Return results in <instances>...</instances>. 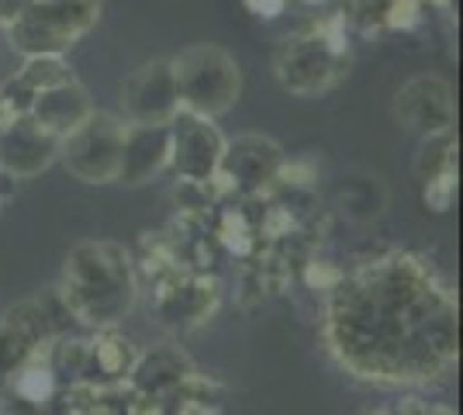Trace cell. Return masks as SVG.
I'll list each match as a JSON object with an SVG mask.
<instances>
[{"instance_id":"obj_1","label":"cell","mask_w":463,"mask_h":415,"mask_svg":"<svg viewBox=\"0 0 463 415\" xmlns=\"http://www.w3.org/2000/svg\"><path fill=\"white\" fill-rule=\"evenodd\" d=\"M326 336L356 377L422 384L457 360V301L415 259L391 257L335 280Z\"/></svg>"},{"instance_id":"obj_2","label":"cell","mask_w":463,"mask_h":415,"mask_svg":"<svg viewBox=\"0 0 463 415\" xmlns=\"http://www.w3.org/2000/svg\"><path fill=\"white\" fill-rule=\"evenodd\" d=\"M62 305L73 318L97 329H108L128 316L136 305V274L128 253L115 242H80L66 257Z\"/></svg>"},{"instance_id":"obj_3","label":"cell","mask_w":463,"mask_h":415,"mask_svg":"<svg viewBox=\"0 0 463 415\" xmlns=\"http://www.w3.org/2000/svg\"><path fill=\"white\" fill-rule=\"evenodd\" d=\"M100 18V0H28L11 24V45L21 56H62Z\"/></svg>"},{"instance_id":"obj_4","label":"cell","mask_w":463,"mask_h":415,"mask_svg":"<svg viewBox=\"0 0 463 415\" xmlns=\"http://www.w3.org/2000/svg\"><path fill=\"white\" fill-rule=\"evenodd\" d=\"M343 24L346 21L339 14V18L315 24L311 32L284 39V45L277 49V80L290 94L308 98L339 83L343 66H346V45H343L346 39L339 35Z\"/></svg>"},{"instance_id":"obj_5","label":"cell","mask_w":463,"mask_h":415,"mask_svg":"<svg viewBox=\"0 0 463 415\" xmlns=\"http://www.w3.org/2000/svg\"><path fill=\"white\" fill-rule=\"evenodd\" d=\"M170 62H174L180 111L218 118L239 100L242 73H239L235 56H229L222 45H194Z\"/></svg>"},{"instance_id":"obj_6","label":"cell","mask_w":463,"mask_h":415,"mask_svg":"<svg viewBox=\"0 0 463 415\" xmlns=\"http://www.w3.org/2000/svg\"><path fill=\"white\" fill-rule=\"evenodd\" d=\"M121 142H125V121L104 111H90L62 138L59 156L66 170L83 184H111L118 177Z\"/></svg>"},{"instance_id":"obj_7","label":"cell","mask_w":463,"mask_h":415,"mask_svg":"<svg viewBox=\"0 0 463 415\" xmlns=\"http://www.w3.org/2000/svg\"><path fill=\"white\" fill-rule=\"evenodd\" d=\"M225 153V138L212 125L191 111H176L170 121V166L187 184H212Z\"/></svg>"},{"instance_id":"obj_8","label":"cell","mask_w":463,"mask_h":415,"mask_svg":"<svg viewBox=\"0 0 463 415\" xmlns=\"http://www.w3.org/2000/svg\"><path fill=\"white\" fill-rule=\"evenodd\" d=\"M280 166H284V159H280L277 142L263 136H239L235 142H225L214 180H222L225 191L256 194L270 180L280 177Z\"/></svg>"},{"instance_id":"obj_9","label":"cell","mask_w":463,"mask_h":415,"mask_svg":"<svg viewBox=\"0 0 463 415\" xmlns=\"http://www.w3.org/2000/svg\"><path fill=\"white\" fill-rule=\"evenodd\" d=\"M62 138L42 128L32 115H14L0 125V174L7 177H35L59 156Z\"/></svg>"},{"instance_id":"obj_10","label":"cell","mask_w":463,"mask_h":415,"mask_svg":"<svg viewBox=\"0 0 463 415\" xmlns=\"http://www.w3.org/2000/svg\"><path fill=\"white\" fill-rule=\"evenodd\" d=\"M125 115L136 125H170L180 111L174 62L153 60L125 80Z\"/></svg>"},{"instance_id":"obj_11","label":"cell","mask_w":463,"mask_h":415,"mask_svg":"<svg viewBox=\"0 0 463 415\" xmlns=\"http://www.w3.org/2000/svg\"><path fill=\"white\" fill-rule=\"evenodd\" d=\"M394 115L408 132L419 136H439L453 128L457 108H453V90L443 77H415L394 98Z\"/></svg>"},{"instance_id":"obj_12","label":"cell","mask_w":463,"mask_h":415,"mask_svg":"<svg viewBox=\"0 0 463 415\" xmlns=\"http://www.w3.org/2000/svg\"><path fill=\"white\" fill-rule=\"evenodd\" d=\"M170 166V125H125L121 159H118V184L142 187Z\"/></svg>"},{"instance_id":"obj_13","label":"cell","mask_w":463,"mask_h":415,"mask_svg":"<svg viewBox=\"0 0 463 415\" xmlns=\"http://www.w3.org/2000/svg\"><path fill=\"white\" fill-rule=\"evenodd\" d=\"M52 333V318L39 305H21L0 318V381L18 374Z\"/></svg>"},{"instance_id":"obj_14","label":"cell","mask_w":463,"mask_h":415,"mask_svg":"<svg viewBox=\"0 0 463 415\" xmlns=\"http://www.w3.org/2000/svg\"><path fill=\"white\" fill-rule=\"evenodd\" d=\"M90 111H94V108H90V98H87V90L80 87L77 80H66V83H59V87L42 90L39 98L32 100V108H28V115L39 121L42 128H49V132L59 138L70 136Z\"/></svg>"},{"instance_id":"obj_15","label":"cell","mask_w":463,"mask_h":415,"mask_svg":"<svg viewBox=\"0 0 463 415\" xmlns=\"http://www.w3.org/2000/svg\"><path fill=\"white\" fill-rule=\"evenodd\" d=\"M214 297H218V291H214V284H208V280H184L174 291H163L159 312H163L166 322H174V325H191V322L208 318Z\"/></svg>"},{"instance_id":"obj_16","label":"cell","mask_w":463,"mask_h":415,"mask_svg":"<svg viewBox=\"0 0 463 415\" xmlns=\"http://www.w3.org/2000/svg\"><path fill=\"white\" fill-rule=\"evenodd\" d=\"M453 153H457V142H453V132H439V136H425L422 153L415 159V174L422 184L443 177V174H453Z\"/></svg>"},{"instance_id":"obj_17","label":"cell","mask_w":463,"mask_h":415,"mask_svg":"<svg viewBox=\"0 0 463 415\" xmlns=\"http://www.w3.org/2000/svg\"><path fill=\"white\" fill-rule=\"evenodd\" d=\"M97 360H100V367L108 371V374H128L132 371V363H136V354L128 350V343L125 339H100L97 343Z\"/></svg>"},{"instance_id":"obj_18","label":"cell","mask_w":463,"mask_h":415,"mask_svg":"<svg viewBox=\"0 0 463 415\" xmlns=\"http://www.w3.org/2000/svg\"><path fill=\"white\" fill-rule=\"evenodd\" d=\"M387 7H391V0H346V7H343V21H353L356 28L370 32L377 21L387 18Z\"/></svg>"},{"instance_id":"obj_19","label":"cell","mask_w":463,"mask_h":415,"mask_svg":"<svg viewBox=\"0 0 463 415\" xmlns=\"http://www.w3.org/2000/svg\"><path fill=\"white\" fill-rule=\"evenodd\" d=\"M18 391L28 401H42V398L52 391V371L39 367V363H24L18 371Z\"/></svg>"},{"instance_id":"obj_20","label":"cell","mask_w":463,"mask_h":415,"mask_svg":"<svg viewBox=\"0 0 463 415\" xmlns=\"http://www.w3.org/2000/svg\"><path fill=\"white\" fill-rule=\"evenodd\" d=\"M449 194H453V174H443V177L425 184V201H429L436 212H446V208H449Z\"/></svg>"},{"instance_id":"obj_21","label":"cell","mask_w":463,"mask_h":415,"mask_svg":"<svg viewBox=\"0 0 463 415\" xmlns=\"http://www.w3.org/2000/svg\"><path fill=\"white\" fill-rule=\"evenodd\" d=\"M246 4H250V11H256L260 18H277L288 0H246Z\"/></svg>"},{"instance_id":"obj_22","label":"cell","mask_w":463,"mask_h":415,"mask_svg":"<svg viewBox=\"0 0 463 415\" xmlns=\"http://www.w3.org/2000/svg\"><path fill=\"white\" fill-rule=\"evenodd\" d=\"M24 4H28V0H0V24H11V21L21 14Z\"/></svg>"},{"instance_id":"obj_23","label":"cell","mask_w":463,"mask_h":415,"mask_svg":"<svg viewBox=\"0 0 463 415\" xmlns=\"http://www.w3.org/2000/svg\"><path fill=\"white\" fill-rule=\"evenodd\" d=\"M180 415H214L204 401H184V409H180Z\"/></svg>"},{"instance_id":"obj_24","label":"cell","mask_w":463,"mask_h":415,"mask_svg":"<svg viewBox=\"0 0 463 415\" xmlns=\"http://www.w3.org/2000/svg\"><path fill=\"white\" fill-rule=\"evenodd\" d=\"M305 4H322V0H305Z\"/></svg>"},{"instance_id":"obj_25","label":"cell","mask_w":463,"mask_h":415,"mask_svg":"<svg viewBox=\"0 0 463 415\" xmlns=\"http://www.w3.org/2000/svg\"><path fill=\"white\" fill-rule=\"evenodd\" d=\"M377 415H398V412H377Z\"/></svg>"}]
</instances>
